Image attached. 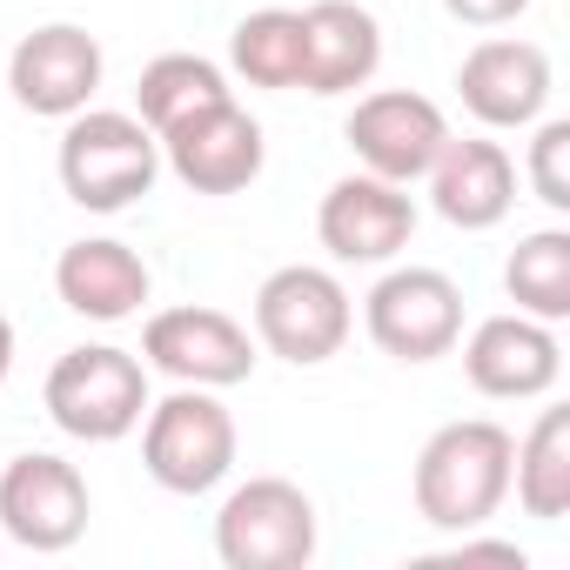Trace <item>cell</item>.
<instances>
[{"label": "cell", "instance_id": "cell-1", "mask_svg": "<svg viewBox=\"0 0 570 570\" xmlns=\"http://www.w3.org/2000/svg\"><path fill=\"white\" fill-rule=\"evenodd\" d=\"M510 450L517 436L490 416H456L443 423L423 450H416V470H410V497H416V517L430 530H483L503 497H510Z\"/></svg>", "mask_w": 570, "mask_h": 570}, {"label": "cell", "instance_id": "cell-2", "mask_svg": "<svg viewBox=\"0 0 570 570\" xmlns=\"http://www.w3.org/2000/svg\"><path fill=\"white\" fill-rule=\"evenodd\" d=\"M61 188L75 208L88 215H121L135 208L155 181H161V141L141 115H121V108H81L68 115L61 128Z\"/></svg>", "mask_w": 570, "mask_h": 570}, {"label": "cell", "instance_id": "cell-3", "mask_svg": "<svg viewBox=\"0 0 570 570\" xmlns=\"http://www.w3.org/2000/svg\"><path fill=\"white\" fill-rule=\"evenodd\" d=\"M235 416L215 390H195V383H175V396L148 403L141 416V470L168 490V497H208L228 483L235 470Z\"/></svg>", "mask_w": 570, "mask_h": 570}, {"label": "cell", "instance_id": "cell-4", "mask_svg": "<svg viewBox=\"0 0 570 570\" xmlns=\"http://www.w3.org/2000/svg\"><path fill=\"white\" fill-rule=\"evenodd\" d=\"M48 416L61 436L75 443H121L141 430L148 416V363L135 350H115V343H81L68 350L55 370H48V390H41Z\"/></svg>", "mask_w": 570, "mask_h": 570}, {"label": "cell", "instance_id": "cell-5", "mask_svg": "<svg viewBox=\"0 0 570 570\" xmlns=\"http://www.w3.org/2000/svg\"><path fill=\"white\" fill-rule=\"evenodd\" d=\"M350 330H356L350 289L316 262H289L255 289V343L282 363H296V370H316V363L343 356Z\"/></svg>", "mask_w": 570, "mask_h": 570}, {"label": "cell", "instance_id": "cell-6", "mask_svg": "<svg viewBox=\"0 0 570 570\" xmlns=\"http://www.w3.org/2000/svg\"><path fill=\"white\" fill-rule=\"evenodd\" d=\"M215 557L228 570H303L316 557V503L289 476H248L215 510Z\"/></svg>", "mask_w": 570, "mask_h": 570}, {"label": "cell", "instance_id": "cell-7", "mask_svg": "<svg viewBox=\"0 0 570 570\" xmlns=\"http://www.w3.org/2000/svg\"><path fill=\"white\" fill-rule=\"evenodd\" d=\"M363 330L396 363H436L463 343V289L443 268H390L363 296Z\"/></svg>", "mask_w": 570, "mask_h": 570}, {"label": "cell", "instance_id": "cell-8", "mask_svg": "<svg viewBox=\"0 0 570 570\" xmlns=\"http://www.w3.org/2000/svg\"><path fill=\"white\" fill-rule=\"evenodd\" d=\"M141 363H148V370H161L168 383L235 390V383H248V376H255L262 343H255L228 309L181 303V309L148 316V330H141Z\"/></svg>", "mask_w": 570, "mask_h": 570}, {"label": "cell", "instance_id": "cell-9", "mask_svg": "<svg viewBox=\"0 0 570 570\" xmlns=\"http://www.w3.org/2000/svg\"><path fill=\"white\" fill-rule=\"evenodd\" d=\"M95 517V497H88V476L55 456V450H28L0 470V530H8L21 550H75L81 530Z\"/></svg>", "mask_w": 570, "mask_h": 570}, {"label": "cell", "instance_id": "cell-10", "mask_svg": "<svg viewBox=\"0 0 570 570\" xmlns=\"http://www.w3.org/2000/svg\"><path fill=\"white\" fill-rule=\"evenodd\" d=\"M161 141V168L188 188V195H242L262 161H268V141H262V121L228 95L215 108H195L188 121H175Z\"/></svg>", "mask_w": 570, "mask_h": 570}, {"label": "cell", "instance_id": "cell-11", "mask_svg": "<svg viewBox=\"0 0 570 570\" xmlns=\"http://www.w3.org/2000/svg\"><path fill=\"white\" fill-rule=\"evenodd\" d=\"M343 141H350L356 168H370V175L410 188V181H423L430 161L443 155L450 115H443L430 95H416V88H376V95H363V101L350 108Z\"/></svg>", "mask_w": 570, "mask_h": 570}, {"label": "cell", "instance_id": "cell-12", "mask_svg": "<svg viewBox=\"0 0 570 570\" xmlns=\"http://www.w3.org/2000/svg\"><path fill=\"white\" fill-rule=\"evenodd\" d=\"M316 235H323V248H330L336 262H350V268H383V262H396V255L410 248V235H416V195H410L403 181H383V175L356 168V175L330 181V195H323V208H316Z\"/></svg>", "mask_w": 570, "mask_h": 570}, {"label": "cell", "instance_id": "cell-13", "mask_svg": "<svg viewBox=\"0 0 570 570\" xmlns=\"http://www.w3.org/2000/svg\"><path fill=\"white\" fill-rule=\"evenodd\" d=\"M101 75H108L101 41L88 28H75V21H48V28L21 35L14 55H8V88L41 121H68L81 108H95Z\"/></svg>", "mask_w": 570, "mask_h": 570}, {"label": "cell", "instance_id": "cell-14", "mask_svg": "<svg viewBox=\"0 0 570 570\" xmlns=\"http://www.w3.org/2000/svg\"><path fill=\"white\" fill-rule=\"evenodd\" d=\"M463 376L476 396H497V403H537L557 390L563 376V343H557V323H537L523 309L510 316H483L463 343Z\"/></svg>", "mask_w": 570, "mask_h": 570}, {"label": "cell", "instance_id": "cell-15", "mask_svg": "<svg viewBox=\"0 0 570 570\" xmlns=\"http://www.w3.org/2000/svg\"><path fill=\"white\" fill-rule=\"evenodd\" d=\"M550 55L537 41H510V35H490L463 55L456 68V95L463 108L483 121V128H530L543 121L550 108Z\"/></svg>", "mask_w": 570, "mask_h": 570}, {"label": "cell", "instance_id": "cell-16", "mask_svg": "<svg viewBox=\"0 0 570 570\" xmlns=\"http://www.w3.org/2000/svg\"><path fill=\"white\" fill-rule=\"evenodd\" d=\"M423 181H430V208L463 235H483L517 208V161L483 135H463V141L450 135Z\"/></svg>", "mask_w": 570, "mask_h": 570}, {"label": "cell", "instance_id": "cell-17", "mask_svg": "<svg viewBox=\"0 0 570 570\" xmlns=\"http://www.w3.org/2000/svg\"><path fill=\"white\" fill-rule=\"evenodd\" d=\"M55 296H61L75 316H88V323H128V316H141V303L155 296V275H148V262H141L128 242H115V235H81V242H68L61 262H55Z\"/></svg>", "mask_w": 570, "mask_h": 570}, {"label": "cell", "instance_id": "cell-18", "mask_svg": "<svg viewBox=\"0 0 570 570\" xmlns=\"http://www.w3.org/2000/svg\"><path fill=\"white\" fill-rule=\"evenodd\" d=\"M383 68V21L356 0H316L303 8V88L309 95H356Z\"/></svg>", "mask_w": 570, "mask_h": 570}, {"label": "cell", "instance_id": "cell-19", "mask_svg": "<svg viewBox=\"0 0 570 570\" xmlns=\"http://www.w3.org/2000/svg\"><path fill=\"white\" fill-rule=\"evenodd\" d=\"M510 490H517L523 517H537V523L570 517V410L563 403L537 410L530 436L510 450Z\"/></svg>", "mask_w": 570, "mask_h": 570}, {"label": "cell", "instance_id": "cell-20", "mask_svg": "<svg viewBox=\"0 0 570 570\" xmlns=\"http://www.w3.org/2000/svg\"><path fill=\"white\" fill-rule=\"evenodd\" d=\"M228 68L248 88H268V95L303 88V14L296 8H255V14H242L235 35H228Z\"/></svg>", "mask_w": 570, "mask_h": 570}, {"label": "cell", "instance_id": "cell-21", "mask_svg": "<svg viewBox=\"0 0 570 570\" xmlns=\"http://www.w3.org/2000/svg\"><path fill=\"white\" fill-rule=\"evenodd\" d=\"M235 88H228V75L208 61V55H155L148 68H141V81H135V115L155 128V135H168L175 121H188L195 108H215V101H228Z\"/></svg>", "mask_w": 570, "mask_h": 570}, {"label": "cell", "instance_id": "cell-22", "mask_svg": "<svg viewBox=\"0 0 570 570\" xmlns=\"http://www.w3.org/2000/svg\"><path fill=\"white\" fill-rule=\"evenodd\" d=\"M503 289L523 316L563 323L570 316V228H530L503 262Z\"/></svg>", "mask_w": 570, "mask_h": 570}, {"label": "cell", "instance_id": "cell-23", "mask_svg": "<svg viewBox=\"0 0 570 570\" xmlns=\"http://www.w3.org/2000/svg\"><path fill=\"white\" fill-rule=\"evenodd\" d=\"M523 175H530V195L543 202V208H570V121H530V161H523Z\"/></svg>", "mask_w": 570, "mask_h": 570}, {"label": "cell", "instance_id": "cell-24", "mask_svg": "<svg viewBox=\"0 0 570 570\" xmlns=\"http://www.w3.org/2000/svg\"><path fill=\"white\" fill-rule=\"evenodd\" d=\"M530 0H443V14L463 21V28H510Z\"/></svg>", "mask_w": 570, "mask_h": 570}, {"label": "cell", "instance_id": "cell-25", "mask_svg": "<svg viewBox=\"0 0 570 570\" xmlns=\"http://www.w3.org/2000/svg\"><path fill=\"white\" fill-rule=\"evenodd\" d=\"M450 557H456V563H510V570H523V563H530L517 543H483V537H470V530H463V543H456Z\"/></svg>", "mask_w": 570, "mask_h": 570}, {"label": "cell", "instance_id": "cell-26", "mask_svg": "<svg viewBox=\"0 0 570 570\" xmlns=\"http://www.w3.org/2000/svg\"><path fill=\"white\" fill-rule=\"evenodd\" d=\"M8 370H14V323L0 316V383H8Z\"/></svg>", "mask_w": 570, "mask_h": 570}]
</instances>
